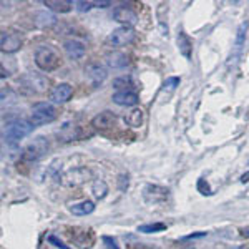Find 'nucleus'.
<instances>
[{
  "mask_svg": "<svg viewBox=\"0 0 249 249\" xmlns=\"http://www.w3.org/2000/svg\"><path fill=\"white\" fill-rule=\"evenodd\" d=\"M35 63L40 70L53 71L62 65V58L55 48H52L50 45H42L35 50Z\"/></svg>",
  "mask_w": 249,
  "mask_h": 249,
  "instance_id": "nucleus-1",
  "label": "nucleus"
},
{
  "mask_svg": "<svg viewBox=\"0 0 249 249\" xmlns=\"http://www.w3.org/2000/svg\"><path fill=\"white\" fill-rule=\"evenodd\" d=\"M18 85L23 93L38 95L48 90V78L43 77L42 73H37V71H30V73H25L20 77Z\"/></svg>",
  "mask_w": 249,
  "mask_h": 249,
  "instance_id": "nucleus-2",
  "label": "nucleus"
},
{
  "mask_svg": "<svg viewBox=\"0 0 249 249\" xmlns=\"http://www.w3.org/2000/svg\"><path fill=\"white\" fill-rule=\"evenodd\" d=\"M34 124L32 122L27 120H12L5 124V130H3V138L10 143H15L18 140H23L25 136H29L34 131Z\"/></svg>",
  "mask_w": 249,
  "mask_h": 249,
  "instance_id": "nucleus-3",
  "label": "nucleus"
},
{
  "mask_svg": "<svg viewBox=\"0 0 249 249\" xmlns=\"http://www.w3.org/2000/svg\"><path fill=\"white\" fill-rule=\"evenodd\" d=\"M57 118V110L53 108L52 103L47 102H38L32 107V113H30V122L34 126H42V124L52 123Z\"/></svg>",
  "mask_w": 249,
  "mask_h": 249,
  "instance_id": "nucleus-4",
  "label": "nucleus"
},
{
  "mask_svg": "<svg viewBox=\"0 0 249 249\" xmlns=\"http://www.w3.org/2000/svg\"><path fill=\"white\" fill-rule=\"evenodd\" d=\"M91 171L88 170L85 166H77V168H71V170L65 171L62 175V184H65V186H80V184L87 183L91 179Z\"/></svg>",
  "mask_w": 249,
  "mask_h": 249,
  "instance_id": "nucleus-5",
  "label": "nucleus"
},
{
  "mask_svg": "<svg viewBox=\"0 0 249 249\" xmlns=\"http://www.w3.org/2000/svg\"><path fill=\"white\" fill-rule=\"evenodd\" d=\"M47 151H48V142L43 136H38V138H35L34 142L27 144L22 156L27 161H38V160H42L47 155Z\"/></svg>",
  "mask_w": 249,
  "mask_h": 249,
  "instance_id": "nucleus-6",
  "label": "nucleus"
},
{
  "mask_svg": "<svg viewBox=\"0 0 249 249\" xmlns=\"http://www.w3.org/2000/svg\"><path fill=\"white\" fill-rule=\"evenodd\" d=\"M170 196V190L158 184H146L143 188V199L148 204H161Z\"/></svg>",
  "mask_w": 249,
  "mask_h": 249,
  "instance_id": "nucleus-7",
  "label": "nucleus"
},
{
  "mask_svg": "<svg viewBox=\"0 0 249 249\" xmlns=\"http://www.w3.org/2000/svg\"><path fill=\"white\" fill-rule=\"evenodd\" d=\"M107 68L100 63H88L85 67V78L93 88H98L107 80Z\"/></svg>",
  "mask_w": 249,
  "mask_h": 249,
  "instance_id": "nucleus-8",
  "label": "nucleus"
},
{
  "mask_svg": "<svg viewBox=\"0 0 249 249\" xmlns=\"http://www.w3.org/2000/svg\"><path fill=\"white\" fill-rule=\"evenodd\" d=\"M135 40V30L131 27H120L115 29L108 37V42L113 47H124Z\"/></svg>",
  "mask_w": 249,
  "mask_h": 249,
  "instance_id": "nucleus-9",
  "label": "nucleus"
},
{
  "mask_svg": "<svg viewBox=\"0 0 249 249\" xmlns=\"http://www.w3.org/2000/svg\"><path fill=\"white\" fill-rule=\"evenodd\" d=\"M113 18L118 23H122L123 27H133L135 23L138 22L136 12L133 9H130V7H124V5L116 7L113 10Z\"/></svg>",
  "mask_w": 249,
  "mask_h": 249,
  "instance_id": "nucleus-10",
  "label": "nucleus"
},
{
  "mask_svg": "<svg viewBox=\"0 0 249 249\" xmlns=\"http://www.w3.org/2000/svg\"><path fill=\"white\" fill-rule=\"evenodd\" d=\"M20 47H22V38L17 34L2 32V35H0V48H2L3 53H14Z\"/></svg>",
  "mask_w": 249,
  "mask_h": 249,
  "instance_id": "nucleus-11",
  "label": "nucleus"
},
{
  "mask_svg": "<svg viewBox=\"0 0 249 249\" xmlns=\"http://www.w3.org/2000/svg\"><path fill=\"white\" fill-rule=\"evenodd\" d=\"M71 95H73V88L68 83H58L57 87H53L50 90V100L53 103H58V105L67 103L71 98Z\"/></svg>",
  "mask_w": 249,
  "mask_h": 249,
  "instance_id": "nucleus-12",
  "label": "nucleus"
},
{
  "mask_svg": "<svg viewBox=\"0 0 249 249\" xmlns=\"http://www.w3.org/2000/svg\"><path fill=\"white\" fill-rule=\"evenodd\" d=\"M116 123V115L111 113V111H102L91 120V124L96 130H110L113 128Z\"/></svg>",
  "mask_w": 249,
  "mask_h": 249,
  "instance_id": "nucleus-13",
  "label": "nucleus"
},
{
  "mask_svg": "<svg viewBox=\"0 0 249 249\" xmlns=\"http://www.w3.org/2000/svg\"><path fill=\"white\" fill-rule=\"evenodd\" d=\"M63 48H65V53L71 60H80L85 57L87 53V47L82 42H78V40H67L63 43Z\"/></svg>",
  "mask_w": 249,
  "mask_h": 249,
  "instance_id": "nucleus-14",
  "label": "nucleus"
},
{
  "mask_svg": "<svg viewBox=\"0 0 249 249\" xmlns=\"http://www.w3.org/2000/svg\"><path fill=\"white\" fill-rule=\"evenodd\" d=\"M113 103L120 107H135L138 103V95L135 91L130 90H122V91H116V93L111 96Z\"/></svg>",
  "mask_w": 249,
  "mask_h": 249,
  "instance_id": "nucleus-15",
  "label": "nucleus"
},
{
  "mask_svg": "<svg viewBox=\"0 0 249 249\" xmlns=\"http://www.w3.org/2000/svg\"><path fill=\"white\" fill-rule=\"evenodd\" d=\"M55 22H57V18H55V15L50 14V12L40 10L34 14V25L38 27V29H48V27L55 25Z\"/></svg>",
  "mask_w": 249,
  "mask_h": 249,
  "instance_id": "nucleus-16",
  "label": "nucleus"
},
{
  "mask_svg": "<svg viewBox=\"0 0 249 249\" xmlns=\"http://www.w3.org/2000/svg\"><path fill=\"white\" fill-rule=\"evenodd\" d=\"M105 60H107V65L110 68H115V70L124 68L128 65V57L124 53H122V52H110Z\"/></svg>",
  "mask_w": 249,
  "mask_h": 249,
  "instance_id": "nucleus-17",
  "label": "nucleus"
},
{
  "mask_svg": "<svg viewBox=\"0 0 249 249\" xmlns=\"http://www.w3.org/2000/svg\"><path fill=\"white\" fill-rule=\"evenodd\" d=\"M68 210H70L71 214H75V216H87L95 211V203L87 199V201H80V203L71 204Z\"/></svg>",
  "mask_w": 249,
  "mask_h": 249,
  "instance_id": "nucleus-18",
  "label": "nucleus"
},
{
  "mask_svg": "<svg viewBox=\"0 0 249 249\" xmlns=\"http://www.w3.org/2000/svg\"><path fill=\"white\" fill-rule=\"evenodd\" d=\"M178 48H179V53H181L184 58H188V60L191 58L193 43H191L190 37H188L184 32H179L178 34Z\"/></svg>",
  "mask_w": 249,
  "mask_h": 249,
  "instance_id": "nucleus-19",
  "label": "nucleus"
},
{
  "mask_svg": "<svg viewBox=\"0 0 249 249\" xmlns=\"http://www.w3.org/2000/svg\"><path fill=\"white\" fill-rule=\"evenodd\" d=\"M43 3H45V7H48V9L60 12V14H67V12H70L71 5H73V3L68 2V0H45Z\"/></svg>",
  "mask_w": 249,
  "mask_h": 249,
  "instance_id": "nucleus-20",
  "label": "nucleus"
},
{
  "mask_svg": "<svg viewBox=\"0 0 249 249\" xmlns=\"http://www.w3.org/2000/svg\"><path fill=\"white\" fill-rule=\"evenodd\" d=\"M143 118H144L143 111L140 110V108H133V110L128 113L126 118H124V122L130 124V126H133V128H140L143 124Z\"/></svg>",
  "mask_w": 249,
  "mask_h": 249,
  "instance_id": "nucleus-21",
  "label": "nucleus"
},
{
  "mask_svg": "<svg viewBox=\"0 0 249 249\" xmlns=\"http://www.w3.org/2000/svg\"><path fill=\"white\" fill-rule=\"evenodd\" d=\"M91 193H93L96 199H103L108 193V184L103 179H95L93 184H91Z\"/></svg>",
  "mask_w": 249,
  "mask_h": 249,
  "instance_id": "nucleus-22",
  "label": "nucleus"
},
{
  "mask_svg": "<svg viewBox=\"0 0 249 249\" xmlns=\"http://www.w3.org/2000/svg\"><path fill=\"white\" fill-rule=\"evenodd\" d=\"M166 230V224L163 223H153V224H143V226L138 228L140 232H160Z\"/></svg>",
  "mask_w": 249,
  "mask_h": 249,
  "instance_id": "nucleus-23",
  "label": "nucleus"
},
{
  "mask_svg": "<svg viewBox=\"0 0 249 249\" xmlns=\"http://www.w3.org/2000/svg\"><path fill=\"white\" fill-rule=\"evenodd\" d=\"M198 190H199L201 195H206V196L211 195V188H210V184H208L206 179H199V181H198Z\"/></svg>",
  "mask_w": 249,
  "mask_h": 249,
  "instance_id": "nucleus-24",
  "label": "nucleus"
},
{
  "mask_svg": "<svg viewBox=\"0 0 249 249\" xmlns=\"http://www.w3.org/2000/svg\"><path fill=\"white\" fill-rule=\"evenodd\" d=\"M246 30H248V23H243V25L239 27V30H238V40H236V43H238V48H241V45H243Z\"/></svg>",
  "mask_w": 249,
  "mask_h": 249,
  "instance_id": "nucleus-25",
  "label": "nucleus"
},
{
  "mask_svg": "<svg viewBox=\"0 0 249 249\" xmlns=\"http://www.w3.org/2000/svg\"><path fill=\"white\" fill-rule=\"evenodd\" d=\"M178 85H179V78H176V77L175 78H168L166 82H164V85H163V90H166V88H168V90H175Z\"/></svg>",
  "mask_w": 249,
  "mask_h": 249,
  "instance_id": "nucleus-26",
  "label": "nucleus"
},
{
  "mask_svg": "<svg viewBox=\"0 0 249 249\" xmlns=\"http://www.w3.org/2000/svg\"><path fill=\"white\" fill-rule=\"evenodd\" d=\"M75 5H77L78 12H88L93 7V2H83V0H80V2H75Z\"/></svg>",
  "mask_w": 249,
  "mask_h": 249,
  "instance_id": "nucleus-27",
  "label": "nucleus"
},
{
  "mask_svg": "<svg viewBox=\"0 0 249 249\" xmlns=\"http://www.w3.org/2000/svg\"><path fill=\"white\" fill-rule=\"evenodd\" d=\"M130 83H131L130 78L123 77V78H116L115 82H113V85H115V88H123V87H126V85H130Z\"/></svg>",
  "mask_w": 249,
  "mask_h": 249,
  "instance_id": "nucleus-28",
  "label": "nucleus"
},
{
  "mask_svg": "<svg viewBox=\"0 0 249 249\" xmlns=\"http://www.w3.org/2000/svg\"><path fill=\"white\" fill-rule=\"evenodd\" d=\"M103 243L107 244V248H108V249H120V248H118V244H116V241H115V239H111L110 236H103Z\"/></svg>",
  "mask_w": 249,
  "mask_h": 249,
  "instance_id": "nucleus-29",
  "label": "nucleus"
},
{
  "mask_svg": "<svg viewBox=\"0 0 249 249\" xmlns=\"http://www.w3.org/2000/svg\"><path fill=\"white\" fill-rule=\"evenodd\" d=\"M48 241H50L52 244H55L57 248H60V249H68L67 244H63L62 241H60L58 238H55V236H50V238H48Z\"/></svg>",
  "mask_w": 249,
  "mask_h": 249,
  "instance_id": "nucleus-30",
  "label": "nucleus"
},
{
  "mask_svg": "<svg viewBox=\"0 0 249 249\" xmlns=\"http://www.w3.org/2000/svg\"><path fill=\"white\" fill-rule=\"evenodd\" d=\"M126 188H128V178L124 175H122V176H120V190L124 191Z\"/></svg>",
  "mask_w": 249,
  "mask_h": 249,
  "instance_id": "nucleus-31",
  "label": "nucleus"
},
{
  "mask_svg": "<svg viewBox=\"0 0 249 249\" xmlns=\"http://www.w3.org/2000/svg\"><path fill=\"white\" fill-rule=\"evenodd\" d=\"M93 5L100 7V9H105V7L111 5V2H108V0H100V2H93Z\"/></svg>",
  "mask_w": 249,
  "mask_h": 249,
  "instance_id": "nucleus-32",
  "label": "nucleus"
},
{
  "mask_svg": "<svg viewBox=\"0 0 249 249\" xmlns=\"http://www.w3.org/2000/svg\"><path fill=\"white\" fill-rule=\"evenodd\" d=\"M135 249H160V248L153 246V244H136Z\"/></svg>",
  "mask_w": 249,
  "mask_h": 249,
  "instance_id": "nucleus-33",
  "label": "nucleus"
},
{
  "mask_svg": "<svg viewBox=\"0 0 249 249\" xmlns=\"http://www.w3.org/2000/svg\"><path fill=\"white\" fill-rule=\"evenodd\" d=\"M246 181H249V171L246 173V175L241 176V183H246Z\"/></svg>",
  "mask_w": 249,
  "mask_h": 249,
  "instance_id": "nucleus-34",
  "label": "nucleus"
},
{
  "mask_svg": "<svg viewBox=\"0 0 249 249\" xmlns=\"http://www.w3.org/2000/svg\"><path fill=\"white\" fill-rule=\"evenodd\" d=\"M244 236H249V228H246V230H244Z\"/></svg>",
  "mask_w": 249,
  "mask_h": 249,
  "instance_id": "nucleus-35",
  "label": "nucleus"
}]
</instances>
